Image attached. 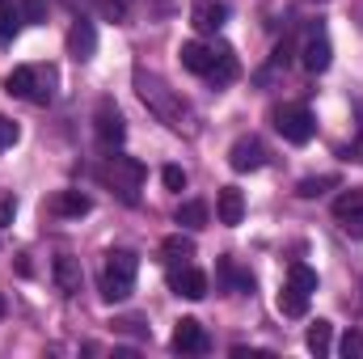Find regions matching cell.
Returning <instances> with one entry per match:
<instances>
[{"instance_id":"obj_1","label":"cell","mask_w":363,"mask_h":359,"mask_svg":"<svg viewBox=\"0 0 363 359\" xmlns=\"http://www.w3.org/2000/svg\"><path fill=\"white\" fill-rule=\"evenodd\" d=\"M135 93L144 97V106H148L161 123H169L174 131L186 127V118H190V114H186V101H178V93H174V89H165V81H161V77H152V72H144V68H140V72H135Z\"/></svg>"},{"instance_id":"obj_2","label":"cell","mask_w":363,"mask_h":359,"mask_svg":"<svg viewBox=\"0 0 363 359\" xmlns=\"http://www.w3.org/2000/svg\"><path fill=\"white\" fill-rule=\"evenodd\" d=\"M135 275H140V258L131 250H114L106 254V275H101V296L114 304V300H127L135 292Z\"/></svg>"},{"instance_id":"obj_3","label":"cell","mask_w":363,"mask_h":359,"mask_svg":"<svg viewBox=\"0 0 363 359\" xmlns=\"http://www.w3.org/2000/svg\"><path fill=\"white\" fill-rule=\"evenodd\" d=\"M101 182H110L127 203H135V190H140V182H144V165L131 161V157H110V161L101 165Z\"/></svg>"},{"instance_id":"obj_4","label":"cell","mask_w":363,"mask_h":359,"mask_svg":"<svg viewBox=\"0 0 363 359\" xmlns=\"http://www.w3.org/2000/svg\"><path fill=\"white\" fill-rule=\"evenodd\" d=\"M4 93L26 97V101H34V106H47V101H51V81L43 85V72L30 68V64H21V68H13V72L4 77Z\"/></svg>"},{"instance_id":"obj_5","label":"cell","mask_w":363,"mask_h":359,"mask_svg":"<svg viewBox=\"0 0 363 359\" xmlns=\"http://www.w3.org/2000/svg\"><path fill=\"white\" fill-rule=\"evenodd\" d=\"M274 127H279V136H283L287 144H308V140L317 136V118H313L308 106H283V110L274 114Z\"/></svg>"},{"instance_id":"obj_6","label":"cell","mask_w":363,"mask_h":359,"mask_svg":"<svg viewBox=\"0 0 363 359\" xmlns=\"http://www.w3.org/2000/svg\"><path fill=\"white\" fill-rule=\"evenodd\" d=\"M300 64L317 77V72H325L330 64H334V47H330V34L321 30V26H313L308 30V38H304V51H300Z\"/></svg>"},{"instance_id":"obj_7","label":"cell","mask_w":363,"mask_h":359,"mask_svg":"<svg viewBox=\"0 0 363 359\" xmlns=\"http://www.w3.org/2000/svg\"><path fill=\"white\" fill-rule=\"evenodd\" d=\"M169 292L182 296V300H203L207 296V275L199 267H190V263H182V267L169 270Z\"/></svg>"},{"instance_id":"obj_8","label":"cell","mask_w":363,"mask_h":359,"mask_svg":"<svg viewBox=\"0 0 363 359\" xmlns=\"http://www.w3.org/2000/svg\"><path fill=\"white\" fill-rule=\"evenodd\" d=\"M97 140H101L106 148H118V144L127 140V123H123V114H118L114 101H101V106H97Z\"/></svg>"},{"instance_id":"obj_9","label":"cell","mask_w":363,"mask_h":359,"mask_svg":"<svg viewBox=\"0 0 363 359\" xmlns=\"http://www.w3.org/2000/svg\"><path fill=\"white\" fill-rule=\"evenodd\" d=\"M169 343H174L178 355H203V351H207V330H203L194 317H182L178 326H174V338H169Z\"/></svg>"},{"instance_id":"obj_10","label":"cell","mask_w":363,"mask_h":359,"mask_svg":"<svg viewBox=\"0 0 363 359\" xmlns=\"http://www.w3.org/2000/svg\"><path fill=\"white\" fill-rule=\"evenodd\" d=\"M228 165L237 170V174H254V170H262L267 165V148H262V140H237L233 144V153H228Z\"/></svg>"},{"instance_id":"obj_11","label":"cell","mask_w":363,"mask_h":359,"mask_svg":"<svg viewBox=\"0 0 363 359\" xmlns=\"http://www.w3.org/2000/svg\"><path fill=\"white\" fill-rule=\"evenodd\" d=\"M237 72H241V68H237V51H233L228 43H211V72H207V81L228 85Z\"/></svg>"},{"instance_id":"obj_12","label":"cell","mask_w":363,"mask_h":359,"mask_svg":"<svg viewBox=\"0 0 363 359\" xmlns=\"http://www.w3.org/2000/svg\"><path fill=\"white\" fill-rule=\"evenodd\" d=\"M216 216H220V224L237 228V224L245 220V194H241L237 186H224V190L216 194Z\"/></svg>"},{"instance_id":"obj_13","label":"cell","mask_w":363,"mask_h":359,"mask_svg":"<svg viewBox=\"0 0 363 359\" xmlns=\"http://www.w3.org/2000/svg\"><path fill=\"white\" fill-rule=\"evenodd\" d=\"M93 51H97V26L81 17V21L68 30V55H72V60H93Z\"/></svg>"},{"instance_id":"obj_14","label":"cell","mask_w":363,"mask_h":359,"mask_svg":"<svg viewBox=\"0 0 363 359\" xmlns=\"http://www.w3.org/2000/svg\"><path fill=\"white\" fill-rule=\"evenodd\" d=\"M51 211L64 216V220H81V216H89L93 211V199L89 194H81V190H60V194L51 199Z\"/></svg>"},{"instance_id":"obj_15","label":"cell","mask_w":363,"mask_h":359,"mask_svg":"<svg viewBox=\"0 0 363 359\" xmlns=\"http://www.w3.org/2000/svg\"><path fill=\"white\" fill-rule=\"evenodd\" d=\"M81 279H85V275H81V263H77V258H68V254L55 258V283H60L64 296H77V292H81Z\"/></svg>"},{"instance_id":"obj_16","label":"cell","mask_w":363,"mask_h":359,"mask_svg":"<svg viewBox=\"0 0 363 359\" xmlns=\"http://www.w3.org/2000/svg\"><path fill=\"white\" fill-rule=\"evenodd\" d=\"M182 68L186 72H194V77H207L211 72V47H203V43H182Z\"/></svg>"},{"instance_id":"obj_17","label":"cell","mask_w":363,"mask_h":359,"mask_svg":"<svg viewBox=\"0 0 363 359\" xmlns=\"http://www.w3.org/2000/svg\"><path fill=\"white\" fill-rule=\"evenodd\" d=\"M224 17H228V4H199V9H194V30L216 34V30L224 26Z\"/></svg>"},{"instance_id":"obj_18","label":"cell","mask_w":363,"mask_h":359,"mask_svg":"<svg viewBox=\"0 0 363 359\" xmlns=\"http://www.w3.org/2000/svg\"><path fill=\"white\" fill-rule=\"evenodd\" d=\"M21 13H17V4L13 0H0V47H9L13 38H17V30H21Z\"/></svg>"},{"instance_id":"obj_19","label":"cell","mask_w":363,"mask_h":359,"mask_svg":"<svg viewBox=\"0 0 363 359\" xmlns=\"http://www.w3.org/2000/svg\"><path fill=\"white\" fill-rule=\"evenodd\" d=\"M279 313H283V317H304V313H308V296L287 283V287L279 292Z\"/></svg>"},{"instance_id":"obj_20","label":"cell","mask_w":363,"mask_h":359,"mask_svg":"<svg viewBox=\"0 0 363 359\" xmlns=\"http://www.w3.org/2000/svg\"><path fill=\"white\" fill-rule=\"evenodd\" d=\"M304 343H308V351H313V355H330L334 326H330V321H313V326H308V334H304Z\"/></svg>"},{"instance_id":"obj_21","label":"cell","mask_w":363,"mask_h":359,"mask_svg":"<svg viewBox=\"0 0 363 359\" xmlns=\"http://www.w3.org/2000/svg\"><path fill=\"white\" fill-rule=\"evenodd\" d=\"M161 254H165V263H174V267H178V263H186V258H194V241H190V237H165V241H161Z\"/></svg>"},{"instance_id":"obj_22","label":"cell","mask_w":363,"mask_h":359,"mask_svg":"<svg viewBox=\"0 0 363 359\" xmlns=\"http://www.w3.org/2000/svg\"><path fill=\"white\" fill-rule=\"evenodd\" d=\"M178 224H182V228H203V224H207V203L186 199V203L178 207Z\"/></svg>"},{"instance_id":"obj_23","label":"cell","mask_w":363,"mask_h":359,"mask_svg":"<svg viewBox=\"0 0 363 359\" xmlns=\"http://www.w3.org/2000/svg\"><path fill=\"white\" fill-rule=\"evenodd\" d=\"M287 283L300 287L304 296H313V292H317V270L304 267V263H291V267H287Z\"/></svg>"},{"instance_id":"obj_24","label":"cell","mask_w":363,"mask_h":359,"mask_svg":"<svg viewBox=\"0 0 363 359\" xmlns=\"http://www.w3.org/2000/svg\"><path fill=\"white\" fill-rule=\"evenodd\" d=\"M330 186H338V178H334V174H321V178H304L296 186V194H300V199H317V194H325Z\"/></svg>"},{"instance_id":"obj_25","label":"cell","mask_w":363,"mask_h":359,"mask_svg":"<svg viewBox=\"0 0 363 359\" xmlns=\"http://www.w3.org/2000/svg\"><path fill=\"white\" fill-rule=\"evenodd\" d=\"M359 207H363V190H347V194L334 199V216H338V220L351 216V211H359Z\"/></svg>"},{"instance_id":"obj_26","label":"cell","mask_w":363,"mask_h":359,"mask_svg":"<svg viewBox=\"0 0 363 359\" xmlns=\"http://www.w3.org/2000/svg\"><path fill=\"white\" fill-rule=\"evenodd\" d=\"M21 17L30 26H43L47 21V0H21Z\"/></svg>"},{"instance_id":"obj_27","label":"cell","mask_w":363,"mask_h":359,"mask_svg":"<svg viewBox=\"0 0 363 359\" xmlns=\"http://www.w3.org/2000/svg\"><path fill=\"white\" fill-rule=\"evenodd\" d=\"M17 140H21V127H17L13 118H4V114H0V153H4V148H13Z\"/></svg>"},{"instance_id":"obj_28","label":"cell","mask_w":363,"mask_h":359,"mask_svg":"<svg viewBox=\"0 0 363 359\" xmlns=\"http://www.w3.org/2000/svg\"><path fill=\"white\" fill-rule=\"evenodd\" d=\"M161 182H165V190H186V170L182 165H165L161 170Z\"/></svg>"},{"instance_id":"obj_29","label":"cell","mask_w":363,"mask_h":359,"mask_svg":"<svg viewBox=\"0 0 363 359\" xmlns=\"http://www.w3.org/2000/svg\"><path fill=\"white\" fill-rule=\"evenodd\" d=\"M342 233L355 237V241H363V207L359 211H351V216H342Z\"/></svg>"},{"instance_id":"obj_30","label":"cell","mask_w":363,"mask_h":359,"mask_svg":"<svg viewBox=\"0 0 363 359\" xmlns=\"http://www.w3.org/2000/svg\"><path fill=\"white\" fill-rule=\"evenodd\" d=\"M363 351V338H359V330H351L342 343H338V355H347V359H355Z\"/></svg>"},{"instance_id":"obj_31","label":"cell","mask_w":363,"mask_h":359,"mask_svg":"<svg viewBox=\"0 0 363 359\" xmlns=\"http://www.w3.org/2000/svg\"><path fill=\"white\" fill-rule=\"evenodd\" d=\"M13 216H17V199L13 194H0V228H9Z\"/></svg>"},{"instance_id":"obj_32","label":"cell","mask_w":363,"mask_h":359,"mask_svg":"<svg viewBox=\"0 0 363 359\" xmlns=\"http://www.w3.org/2000/svg\"><path fill=\"white\" fill-rule=\"evenodd\" d=\"M101 9H106L110 17H123V13H127V4H123V0H101Z\"/></svg>"},{"instance_id":"obj_33","label":"cell","mask_w":363,"mask_h":359,"mask_svg":"<svg viewBox=\"0 0 363 359\" xmlns=\"http://www.w3.org/2000/svg\"><path fill=\"white\" fill-rule=\"evenodd\" d=\"M0 317H4V296H0Z\"/></svg>"}]
</instances>
